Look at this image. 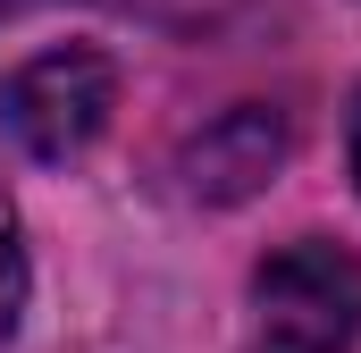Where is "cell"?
Returning <instances> with one entry per match:
<instances>
[{
	"mask_svg": "<svg viewBox=\"0 0 361 353\" xmlns=\"http://www.w3.org/2000/svg\"><path fill=\"white\" fill-rule=\"evenodd\" d=\"M109 109H118V68H109L101 51H85V42L42 51V59H25V68L0 85V126H8V143H17L25 160H42V169L85 160L92 143H101V126H109Z\"/></svg>",
	"mask_w": 361,
	"mask_h": 353,
	"instance_id": "6da1fadb",
	"label": "cell"
},
{
	"mask_svg": "<svg viewBox=\"0 0 361 353\" xmlns=\"http://www.w3.org/2000/svg\"><path fill=\"white\" fill-rule=\"evenodd\" d=\"M269 353H345L361 337V261L328 236H302L252 277Z\"/></svg>",
	"mask_w": 361,
	"mask_h": 353,
	"instance_id": "7a4b0ae2",
	"label": "cell"
},
{
	"mask_svg": "<svg viewBox=\"0 0 361 353\" xmlns=\"http://www.w3.org/2000/svg\"><path fill=\"white\" fill-rule=\"evenodd\" d=\"M277 160H286V118L244 101V109H227L219 126L193 135V152H185V185L210 193V202H244Z\"/></svg>",
	"mask_w": 361,
	"mask_h": 353,
	"instance_id": "3957f363",
	"label": "cell"
},
{
	"mask_svg": "<svg viewBox=\"0 0 361 353\" xmlns=\"http://www.w3.org/2000/svg\"><path fill=\"white\" fill-rule=\"evenodd\" d=\"M17 311H25V244H17V210L0 193V345H8Z\"/></svg>",
	"mask_w": 361,
	"mask_h": 353,
	"instance_id": "277c9868",
	"label": "cell"
},
{
	"mask_svg": "<svg viewBox=\"0 0 361 353\" xmlns=\"http://www.w3.org/2000/svg\"><path fill=\"white\" fill-rule=\"evenodd\" d=\"M353 176H361V101H353Z\"/></svg>",
	"mask_w": 361,
	"mask_h": 353,
	"instance_id": "5b68a950",
	"label": "cell"
},
{
	"mask_svg": "<svg viewBox=\"0 0 361 353\" xmlns=\"http://www.w3.org/2000/svg\"><path fill=\"white\" fill-rule=\"evenodd\" d=\"M8 8H17V0H0V17H8Z\"/></svg>",
	"mask_w": 361,
	"mask_h": 353,
	"instance_id": "8992f818",
	"label": "cell"
}]
</instances>
